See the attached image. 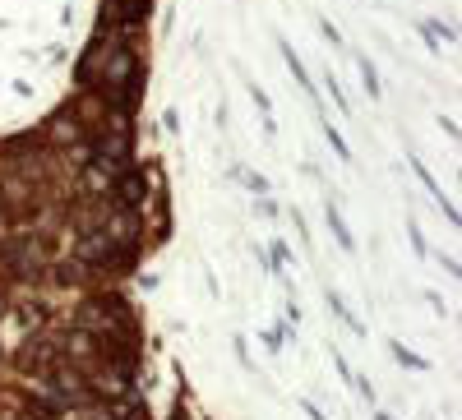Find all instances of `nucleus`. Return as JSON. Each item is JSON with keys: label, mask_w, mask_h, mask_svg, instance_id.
<instances>
[{"label": "nucleus", "mask_w": 462, "mask_h": 420, "mask_svg": "<svg viewBox=\"0 0 462 420\" xmlns=\"http://www.w3.org/2000/svg\"><path fill=\"white\" fill-rule=\"evenodd\" d=\"M55 360H60V351H55V342H46V337H28L23 351H19V370L23 374H37V379L51 374Z\"/></svg>", "instance_id": "obj_1"}]
</instances>
